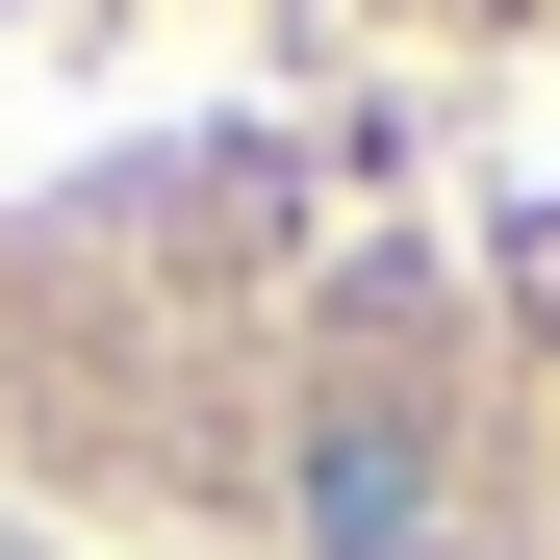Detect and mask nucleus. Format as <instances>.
Returning <instances> with one entry per match:
<instances>
[{"instance_id":"f257e3e1","label":"nucleus","mask_w":560,"mask_h":560,"mask_svg":"<svg viewBox=\"0 0 560 560\" xmlns=\"http://www.w3.org/2000/svg\"><path fill=\"white\" fill-rule=\"evenodd\" d=\"M306 535H331V560H408V535H433V433H408V408H331V433H306Z\"/></svg>"},{"instance_id":"f03ea898","label":"nucleus","mask_w":560,"mask_h":560,"mask_svg":"<svg viewBox=\"0 0 560 560\" xmlns=\"http://www.w3.org/2000/svg\"><path fill=\"white\" fill-rule=\"evenodd\" d=\"M0 560H26V535H0Z\"/></svg>"}]
</instances>
